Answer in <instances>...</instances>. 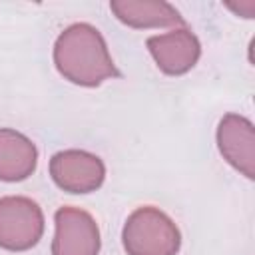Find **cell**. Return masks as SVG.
<instances>
[{"label":"cell","instance_id":"obj_2","mask_svg":"<svg viewBox=\"0 0 255 255\" xmlns=\"http://www.w3.org/2000/svg\"><path fill=\"white\" fill-rule=\"evenodd\" d=\"M122 241L128 255H175L181 247V233L169 215L145 205L126 219Z\"/></svg>","mask_w":255,"mask_h":255},{"label":"cell","instance_id":"obj_5","mask_svg":"<svg viewBox=\"0 0 255 255\" xmlns=\"http://www.w3.org/2000/svg\"><path fill=\"white\" fill-rule=\"evenodd\" d=\"M52 255H98L100 229L96 219L80 207H60L54 215Z\"/></svg>","mask_w":255,"mask_h":255},{"label":"cell","instance_id":"obj_3","mask_svg":"<svg viewBox=\"0 0 255 255\" xmlns=\"http://www.w3.org/2000/svg\"><path fill=\"white\" fill-rule=\"evenodd\" d=\"M44 233V213L24 195L0 197V247L8 251L32 249Z\"/></svg>","mask_w":255,"mask_h":255},{"label":"cell","instance_id":"obj_7","mask_svg":"<svg viewBox=\"0 0 255 255\" xmlns=\"http://www.w3.org/2000/svg\"><path fill=\"white\" fill-rule=\"evenodd\" d=\"M217 147L223 159L243 173L255 177V128L239 114H225L217 126Z\"/></svg>","mask_w":255,"mask_h":255},{"label":"cell","instance_id":"obj_1","mask_svg":"<svg viewBox=\"0 0 255 255\" xmlns=\"http://www.w3.org/2000/svg\"><path fill=\"white\" fill-rule=\"evenodd\" d=\"M54 64L64 80L84 88H96L120 76L104 36L96 26L86 22L68 26L56 38Z\"/></svg>","mask_w":255,"mask_h":255},{"label":"cell","instance_id":"obj_6","mask_svg":"<svg viewBox=\"0 0 255 255\" xmlns=\"http://www.w3.org/2000/svg\"><path fill=\"white\" fill-rule=\"evenodd\" d=\"M145 44L157 68L167 76H181L189 72L201 56L197 36L185 26L149 36Z\"/></svg>","mask_w":255,"mask_h":255},{"label":"cell","instance_id":"obj_9","mask_svg":"<svg viewBox=\"0 0 255 255\" xmlns=\"http://www.w3.org/2000/svg\"><path fill=\"white\" fill-rule=\"evenodd\" d=\"M38 163V149L24 133L0 128V181H22Z\"/></svg>","mask_w":255,"mask_h":255},{"label":"cell","instance_id":"obj_4","mask_svg":"<svg viewBox=\"0 0 255 255\" xmlns=\"http://www.w3.org/2000/svg\"><path fill=\"white\" fill-rule=\"evenodd\" d=\"M50 175L68 193H92L104 183L106 165L86 149H64L52 155Z\"/></svg>","mask_w":255,"mask_h":255},{"label":"cell","instance_id":"obj_8","mask_svg":"<svg viewBox=\"0 0 255 255\" xmlns=\"http://www.w3.org/2000/svg\"><path fill=\"white\" fill-rule=\"evenodd\" d=\"M110 10L122 24L137 30L185 26L175 6L163 0H114L110 2Z\"/></svg>","mask_w":255,"mask_h":255}]
</instances>
